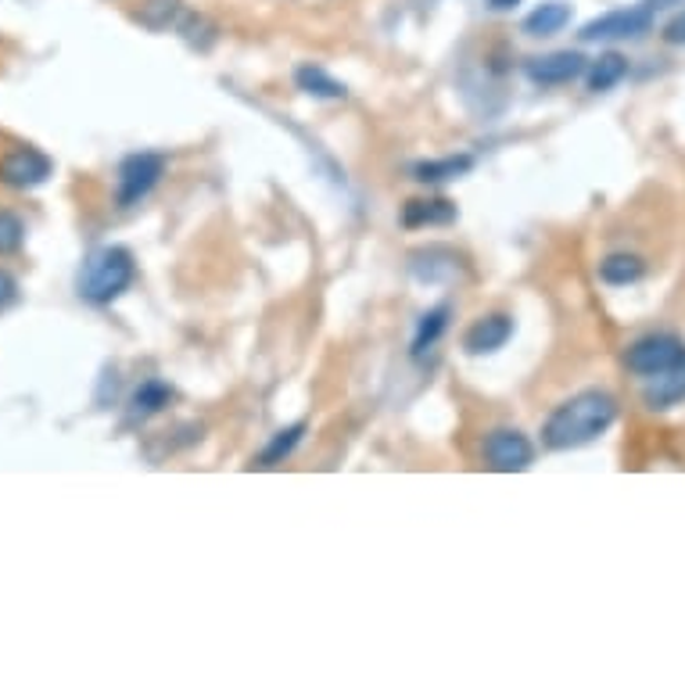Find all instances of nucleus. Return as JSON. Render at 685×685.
<instances>
[{
  "mask_svg": "<svg viewBox=\"0 0 685 685\" xmlns=\"http://www.w3.org/2000/svg\"><path fill=\"white\" fill-rule=\"evenodd\" d=\"M617 420V402L614 395L606 391H577L574 399H568L563 406H556L550 420L542 428V441L556 452L568 449H582L589 441H596L600 434L611 431V423Z\"/></svg>",
  "mask_w": 685,
  "mask_h": 685,
  "instance_id": "nucleus-1",
  "label": "nucleus"
},
{
  "mask_svg": "<svg viewBox=\"0 0 685 685\" xmlns=\"http://www.w3.org/2000/svg\"><path fill=\"white\" fill-rule=\"evenodd\" d=\"M133 273L136 266L126 248H98L83 263L75 287H80V298L90 306H109L133 284Z\"/></svg>",
  "mask_w": 685,
  "mask_h": 685,
  "instance_id": "nucleus-2",
  "label": "nucleus"
},
{
  "mask_svg": "<svg viewBox=\"0 0 685 685\" xmlns=\"http://www.w3.org/2000/svg\"><path fill=\"white\" fill-rule=\"evenodd\" d=\"M653 11H657L653 0H646V4H635V8L606 11V14H600V19H592L577 37H582L585 43H596V40H635V37L650 33Z\"/></svg>",
  "mask_w": 685,
  "mask_h": 685,
  "instance_id": "nucleus-3",
  "label": "nucleus"
},
{
  "mask_svg": "<svg viewBox=\"0 0 685 685\" xmlns=\"http://www.w3.org/2000/svg\"><path fill=\"white\" fill-rule=\"evenodd\" d=\"M162 173H165V159L155 155V151H141V155L123 159V165H119V191H115L119 208H133L141 197H147L162 180Z\"/></svg>",
  "mask_w": 685,
  "mask_h": 685,
  "instance_id": "nucleus-4",
  "label": "nucleus"
},
{
  "mask_svg": "<svg viewBox=\"0 0 685 685\" xmlns=\"http://www.w3.org/2000/svg\"><path fill=\"white\" fill-rule=\"evenodd\" d=\"M682 356H685V345L675 334H646V338H638L628 352H624V362H628L632 374L650 380V377L664 374L667 367H675Z\"/></svg>",
  "mask_w": 685,
  "mask_h": 685,
  "instance_id": "nucleus-5",
  "label": "nucleus"
},
{
  "mask_svg": "<svg viewBox=\"0 0 685 685\" xmlns=\"http://www.w3.org/2000/svg\"><path fill=\"white\" fill-rule=\"evenodd\" d=\"M484 460L499 474H517V470H528L535 463V446L528 441V434L513 431V428H499L484 438Z\"/></svg>",
  "mask_w": 685,
  "mask_h": 685,
  "instance_id": "nucleus-6",
  "label": "nucleus"
},
{
  "mask_svg": "<svg viewBox=\"0 0 685 685\" xmlns=\"http://www.w3.org/2000/svg\"><path fill=\"white\" fill-rule=\"evenodd\" d=\"M51 173H54V162L37 147H14L0 159V180H4L8 187H19V191L48 184Z\"/></svg>",
  "mask_w": 685,
  "mask_h": 685,
  "instance_id": "nucleus-7",
  "label": "nucleus"
},
{
  "mask_svg": "<svg viewBox=\"0 0 685 685\" xmlns=\"http://www.w3.org/2000/svg\"><path fill=\"white\" fill-rule=\"evenodd\" d=\"M524 72H528V80L539 83V86H560V83L577 80V75L585 72V58L577 51H553L545 58H531Z\"/></svg>",
  "mask_w": 685,
  "mask_h": 685,
  "instance_id": "nucleus-8",
  "label": "nucleus"
},
{
  "mask_svg": "<svg viewBox=\"0 0 685 685\" xmlns=\"http://www.w3.org/2000/svg\"><path fill=\"white\" fill-rule=\"evenodd\" d=\"M513 334V319L502 316V313H492V316H481L470 324L467 338H463V348L470 356H484V352H499L502 345L510 341Z\"/></svg>",
  "mask_w": 685,
  "mask_h": 685,
  "instance_id": "nucleus-9",
  "label": "nucleus"
},
{
  "mask_svg": "<svg viewBox=\"0 0 685 685\" xmlns=\"http://www.w3.org/2000/svg\"><path fill=\"white\" fill-rule=\"evenodd\" d=\"M643 399L650 409H672V406L685 402V356L675 362V367H667L664 374L650 377Z\"/></svg>",
  "mask_w": 685,
  "mask_h": 685,
  "instance_id": "nucleus-10",
  "label": "nucleus"
},
{
  "mask_svg": "<svg viewBox=\"0 0 685 685\" xmlns=\"http://www.w3.org/2000/svg\"><path fill=\"white\" fill-rule=\"evenodd\" d=\"M643 277H646V263L638 255L617 252V255H606L600 263V280L611 284V287H628V284H638Z\"/></svg>",
  "mask_w": 685,
  "mask_h": 685,
  "instance_id": "nucleus-11",
  "label": "nucleus"
},
{
  "mask_svg": "<svg viewBox=\"0 0 685 685\" xmlns=\"http://www.w3.org/2000/svg\"><path fill=\"white\" fill-rule=\"evenodd\" d=\"M568 22H571V4H563V0H545V4H539L524 19V33L528 37H556Z\"/></svg>",
  "mask_w": 685,
  "mask_h": 685,
  "instance_id": "nucleus-12",
  "label": "nucleus"
},
{
  "mask_svg": "<svg viewBox=\"0 0 685 685\" xmlns=\"http://www.w3.org/2000/svg\"><path fill=\"white\" fill-rule=\"evenodd\" d=\"M456 223V205L438 197V202H409L402 208V226L417 231V226H449Z\"/></svg>",
  "mask_w": 685,
  "mask_h": 685,
  "instance_id": "nucleus-13",
  "label": "nucleus"
},
{
  "mask_svg": "<svg viewBox=\"0 0 685 685\" xmlns=\"http://www.w3.org/2000/svg\"><path fill=\"white\" fill-rule=\"evenodd\" d=\"M624 75H628V58L617 51L600 54L596 62L589 65V90L592 94H606V90H614Z\"/></svg>",
  "mask_w": 685,
  "mask_h": 685,
  "instance_id": "nucleus-14",
  "label": "nucleus"
},
{
  "mask_svg": "<svg viewBox=\"0 0 685 685\" xmlns=\"http://www.w3.org/2000/svg\"><path fill=\"white\" fill-rule=\"evenodd\" d=\"M295 83H298V90H306V94H313V98H327V101H338V98L348 94L341 80H334L330 72H324V69L313 65V62L295 69Z\"/></svg>",
  "mask_w": 685,
  "mask_h": 685,
  "instance_id": "nucleus-15",
  "label": "nucleus"
},
{
  "mask_svg": "<svg viewBox=\"0 0 685 685\" xmlns=\"http://www.w3.org/2000/svg\"><path fill=\"white\" fill-rule=\"evenodd\" d=\"M170 399H173V388L165 385V380H144V385L133 391L130 413L133 417H155V413H162L165 406H170Z\"/></svg>",
  "mask_w": 685,
  "mask_h": 685,
  "instance_id": "nucleus-16",
  "label": "nucleus"
},
{
  "mask_svg": "<svg viewBox=\"0 0 685 685\" xmlns=\"http://www.w3.org/2000/svg\"><path fill=\"white\" fill-rule=\"evenodd\" d=\"M470 165H474L470 155H452V159H438V162H420L413 176L420 180V184H446V180L470 173Z\"/></svg>",
  "mask_w": 685,
  "mask_h": 685,
  "instance_id": "nucleus-17",
  "label": "nucleus"
},
{
  "mask_svg": "<svg viewBox=\"0 0 685 685\" xmlns=\"http://www.w3.org/2000/svg\"><path fill=\"white\" fill-rule=\"evenodd\" d=\"M301 434H306V423H295V428H284V431H277L273 434V441L269 446L258 452V463L255 467H263V470H269V467H277V463H284L287 456L295 452V446L301 441Z\"/></svg>",
  "mask_w": 685,
  "mask_h": 685,
  "instance_id": "nucleus-18",
  "label": "nucleus"
},
{
  "mask_svg": "<svg viewBox=\"0 0 685 685\" xmlns=\"http://www.w3.org/2000/svg\"><path fill=\"white\" fill-rule=\"evenodd\" d=\"M446 327H449V306H438V309H431L428 316H423L420 327H417V338H413V356L420 359L423 352H428L441 334H446Z\"/></svg>",
  "mask_w": 685,
  "mask_h": 685,
  "instance_id": "nucleus-19",
  "label": "nucleus"
},
{
  "mask_svg": "<svg viewBox=\"0 0 685 685\" xmlns=\"http://www.w3.org/2000/svg\"><path fill=\"white\" fill-rule=\"evenodd\" d=\"M176 11H180V0H144L141 11H136V19H141V25H147V29H170Z\"/></svg>",
  "mask_w": 685,
  "mask_h": 685,
  "instance_id": "nucleus-20",
  "label": "nucleus"
},
{
  "mask_svg": "<svg viewBox=\"0 0 685 685\" xmlns=\"http://www.w3.org/2000/svg\"><path fill=\"white\" fill-rule=\"evenodd\" d=\"M25 241V223L14 212L0 208V255H14Z\"/></svg>",
  "mask_w": 685,
  "mask_h": 685,
  "instance_id": "nucleus-21",
  "label": "nucleus"
},
{
  "mask_svg": "<svg viewBox=\"0 0 685 685\" xmlns=\"http://www.w3.org/2000/svg\"><path fill=\"white\" fill-rule=\"evenodd\" d=\"M14 301H19V280L8 269H0V309L14 306Z\"/></svg>",
  "mask_w": 685,
  "mask_h": 685,
  "instance_id": "nucleus-22",
  "label": "nucleus"
},
{
  "mask_svg": "<svg viewBox=\"0 0 685 685\" xmlns=\"http://www.w3.org/2000/svg\"><path fill=\"white\" fill-rule=\"evenodd\" d=\"M664 40L667 43H685V11H678L675 19L664 25Z\"/></svg>",
  "mask_w": 685,
  "mask_h": 685,
  "instance_id": "nucleus-23",
  "label": "nucleus"
},
{
  "mask_svg": "<svg viewBox=\"0 0 685 685\" xmlns=\"http://www.w3.org/2000/svg\"><path fill=\"white\" fill-rule=\"evenodd\" d=\"M517 4H521V0H489L492 11H510V8H517Z\"/></svg>",
  "mask_w": 685,
  "mask_h": 685,
  "instance_id": "nucleus-24",
  "label": "nucleus"
}]
</instances>
